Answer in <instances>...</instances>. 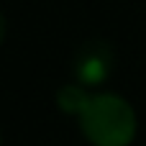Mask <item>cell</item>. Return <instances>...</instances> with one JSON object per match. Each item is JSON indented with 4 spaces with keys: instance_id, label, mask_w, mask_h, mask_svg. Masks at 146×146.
I'll list each match as a JSON object with an SVG mask.
<instances>
[{
    "instance_id": "1",
    "label": "cell",
    "mask_w": 146,
    "mask_h": 146,
    "mask_svg": "<svg viewBox=\"0 0 146 146\" xmlns=\"http://www.w3.org/2000/svg\"><path fill=\"white\" fill-rule=\"evenodd\" d=\"M80 131L92 146H131L136 139V113L121 95H92L80 115Z\"/></svg>"
},
{
    "instance_id": "3",
    "label": "cell",
    "mask_w": 146,
    "mask_h": 146,
    "mask_svg": "<svg viewBox=\"0 0 146 146\" xmlns=\"http://www.w3.org/2000/svg\"><path fill=\"white\" fill-rule=\"evenodd\" d=\"M90 92H87V87L85 85H80V82H72V85H62L59 90H56V105H59V110H64L67 115H82V110L87 108V103H90Z\"/></svg>"
},
{
    "instance_id": "2",
    "label": "cell",
    "mask_w": 146,
    "mask_h": 146,
    "mask_svg": "<svg viewBox=\"0 0 146 146\" xmlns=\"http://www.w3.org/2000/svg\"><path fill=\"white\" fill-rule=\"evenodd\" d=\"M115 64V54L108 41H87L74 56V80L85 87L103 85Z\"/></svg>"
}]
</instances>
